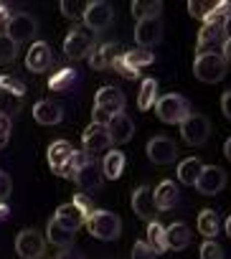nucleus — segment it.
I'll return each instance as SVG.
<instances>
[{"label":"nucleus","instance_id":"nucleus-1","mask_svg":"<svg viewBox=\"0 0 231 259\" xmlns=\"http://www.w3.org/2000/svg\"><path fill=\"white\" fill-rule=\"evenodd\" d=\"M49 168L59 176V178H74L76 168L84 165L89 160V155L84 150H76L69 140H56L49 145Z\"/></svg>","mask_w":231,"mask_h":259},{"label":"nucleus","instance_id":"nucleus-2","mask_svg":"<svg viewBox=\"0 0 231 259\" xmlns=\"http://www.w3.org/2000/svg\"><path fill=\"white\" fill-rule=\"evenodd\" d=\"M155 112H158V119L165 122V124H180L188 114H193L191 102L183 94H175V92L160 97L155 102Z\"/></svg>","mask_w":231,"mask_h":259},{"label":"nucleus","instance_id":"nucleus-3","mask_svg":"<svg viewBox=\"0 0 231 259\" xmlns=\"http://www.w3.org/2000/svg\"><path fill=\"white\" fill-rule=\"evenodd\" d=\"M84 226H86L89 234H91L94 239H99V241H114V239L120 236V231H122L120 216L112 213V211H94V213L86 219Z\"/></svg>","mask_w":231,"mask_h":259},{"label":"nucleus","instance_id":"nucleus-4","mask_svg":"<svg viewBox=\"0 0 231 259\" xmlns=\"http://www.w3.org/2000/svg\"><path fill=\"white\" fill-rule=\"evenodd\" d=\"M153 61H155V54L137 46V49H130V51L120 54L117 61L112 64V69H117V74H122L125 79H137V74L143 69H148Z\"/></svg>","mask_w":231,"mask_h":259},{"label":"nucleus","instance_id":"nucleus-5","mask_svg":"<svg viewBox=\"0 0 231 259\" xmlns=\"http://www.w3.org/2000/svg\"><path fill=\"white\" fill-rule=\"evenodd\" d=\"M228 71V64L223 61L221 54H196V61H193V74L198 81H206V84H216L226 76Z\"/></svg>","mask_w":231,"mask_h":259},{"label":"nucleus","instance_id":"nucleus-6","mask_svg":"<svg viewBox=\"0 0 231 259\" xmlns=\"http://www.w3.org/2000/svg\"><path fill=\"white\" fill-rule=\"evenodd\" d=\"M91 49H94V31H89L86 26H74L64 38V54L71 61H79V59L89 56Z\"/></svg>","mask_w":231,"mask_h":259},{"label":"nucleus","instance_id":"nucleus-7","mask_svg":"<svg viewBox=\"0 0 231 259\" xmlns=\"http://www.w3.org/2000/svg\"><path fill=\"white\" fill-rule=\"evenodd\" d=\"M38 31V23L31 13H11L8 23H6V36L18 46V44H26L36 36Z\"/></svg>","mask_w":231,"mask_h":259},{"label":"nucleus","instance_id":"nucleus-8","mask_svg":"<svg viewBox=\"0 0 231 259\" xmlns=\"http://www.w3.org/2000/svg\"><path fill=\"white\" fill-rule=\"evenodd\" d=\"M180 135H183V140L188 143V145H193V148H198V145H203L206 140H208V135H211V122H208V117H203V114H188L183 122H180Z\"/></svg>","mask_w":231,"mask_h":259},{"label":"nucleus","instance_id":"nucleus-9","mask_svg":"<svg viewBox=\"0 0 231 259\" xmlns=\"http://www.w3.org/2000/svg\"><path fill=\"white\" fill-rule=\"evenodd\" d=\"M84 23H86V28L89 31H104V28H109L112 26V21H114V8L107 3V0H91V3H86V11H84V18H81Z\"/></svg>","mask_w":231,"mask_h":259},{"label":"nucleus","instance_id":"nucleus-10","mask_svg":"<svg viewBox=\"0 0 231 259\" xmlns=\"http://www.w3.org/2000/svg\"><path fill=\"white\" fill-rule=\"evenodd\" d=\"M145 153H148V158H150L155 165H170V163H175V158H178V145H175V140L168 138V135H155V138H150Z\"/></svg>","mask_w":231,"mask_h":259},{"label":"nucleus","instance_id":"nucleus-11","mask_svg":"<svg viewBox=\"0 0 231 259\" xmlns=\"http://www.w3.org/2000/svg\"><path fill=\"white\" fill-rule=\"evenodd\" d=\"M16 251L21 259H43L46 254V239L36 229H23L16 236Z\"/></svg>","mask_w":231,"mask_h":259},{"label":"nucleus","instance_id":"nucleus-12","mask_svg":"<svg viewBox=\"0 0 231 259\" xmlns=\"http://www.w3.org/2000/svg\"><path fill=\"white\" fill-rule=\"evenodd\" d=\"M81 143H84V153H86L91 160H97L99 155L109 153V145H112L107 127H99V124H89V127L84 130Z\"/></svg>","mask_w":231,"mask_h":259},{"label":"nucleus","instance_id":"nucleus-13","mask_svg":"<svg viewBox=\"0 0 231 259\" xmlns=\"http://www.w3.org/2000/svg\"><path fill=\"white\" fill-rule=\"evenodd\" d=\"M223 44H226L223 26H208V23L201 26V31H198V44H196V51H198V54H221Z\"/></svg>","mask_w":231,"mask_h":259},{"label":"nucleus","instance_id":"nucleus-14","mask_svg":"<svg viewBox=\"0 0 231 259\" xmlns=\"http://www.w3.org/2000/svg\"><path fill=\"white\" fill-rule=\"evenodd\" d=\"M135 41L140 44V49H153L163 41V21L160 18H145L137 21L135 26Z\"/></svg>","mask_w":231,"mask_h":259},{"label":"nucleus","instance_id":"nucleus-15","mask_svg":"<svg viewBox=\"0 0 231 259\" xmlns=\"http://www.w3.org/2000/svg\"><path fill=\"white\" fill-rule=\"evenodd\" d=\"M81 191H97V188H102V183H104V173H102V165H97V160H86L84 165H79L76 168V173H74V178H71Z\"/></svg>","mask_w":231,"mask_h":259},{"label":"nucleus","instance_id":"nucleus-16","mask_svg":"<svg viewBox=\"0 0 231 259\" xmlns=\"http://www.w3.org/2000/svg\"><path fill=\"white\" fill-rule=\"evenodd\" d=\"M107 133H109L112 145H125V143H130L132 135H135V122H132L125 112L112 114L109 122H107Z\"/></svg>","mask_w":231,"mask_h":259},{"label":"nucleus","instance_id":"nucleus-17","mask_svg":"<svg viewBox=\"0 0 231 259\" xmlns=\"http://www.w3.org/2000/svg\"><path fill=\"white\" fill-rule=\"evenodd\" d=\"M223 186H226V173H223L218 165H203V170H201V176H198V181H196L198 193H203V196H216V193L223 191Z\"/></svg>","mask_w":231,"mask_h":259},{"label":"nucleus","instance_id":"nucleus-18","mask_svg":"<svg viewBox=\"0 0 231 259\" xmlns=\"http://www.w3.org/2000/svg\"><path fill=\"white\" fill-rule=\"evenodd\" d=\"M132 211L137 219L143 221H155V213H158V206H155V196H153V188L150 186H140L132 191Z\"/></svg>","mask_w":231,"mask_h":259},{"label":"nucleus","instance_id":"nucleus-19","mask_svg":"<svg viewBox=\"0 0 231 259\" xmlns=\"http://www.w3.org/2000/svg\"><path fill=\"white\" fill-rule=\"evenodd\" d=\"M94 107L104 109L107 114H120L125 112V92L117 87H102L94 97Z\"/></svg>","mask_w":231,"mask_h":259},{"label":"nucleus","instance_id":"nucleus-20","mask_svg":"<svg viewBox=\"0 0 231 259\" xmlns=\"http://www.w3.org/2000/svg\"><path fill=\"white\" fill-rule=\"evenodd\" d=\"M51 64H54L51 46H49L46 41H36V44L28 49V54H26V66H28V71H33V74H43Z\"/></svg>","mask_w":231,"mask_h":259},{"label":"nucleus","instance_id":"nucleus-21","mask_svg":"<svg viewBox=\"0 0 231 259\" xmlns=\"http://www.w3.org/2000/svg\"><path fill=\"white\" fill-rule=\"evenodd\" d=\"M120 56V46L117 44H102V46H94L89 51V66L94 71H104V69H112V64L117 61Z\"/></svg>","mask_w":231,"mask_h":259},{"label":"nucleus","instance_id":"nucleus-22","mask_svg":"<svg viewBox=\"0 0 231 259\" xmlns=\"http://www.w3.org/2000/svg\"><path fill=\"white\" fill-rule=\"evenodd\" d=\"M33 119L38 124H46V127H54L64 119V107L54 99H41L33 104Z\"/></svg>","mask_w":231,"mask_h":259},{"label":"nucleus","instance_id":"nucleus-23","mask_svg":"<svg viewBox=\"0 0 231 259\" xmlns=\"http://www.w3.org/2000/svg\"><path fill=\"white\" fill-rule=\"evenodd\" d=\"M153 196H155V206L158 211H170L178 206L180 201V188L175 181H163L158 188H153Z\"/></svg>","mask_w":231,"mask_h":259},{"label":"nucleus","instance_id":"nucleus-24","mask_svg":"<svg viewBox=\"0 0 231 259\" xmlns=\"http://www.w3.org/2000/svg\"><path fill=\"white\" fill-rule=\"evenodd\" d=\"M165 239H168V249L180 251V249H186V246L191 244L193 234H191L188 224H183V221H173V224L165 229Z\"/></svg>","mask_w":231,"mask_h":259},{"label":"nucleus","instance_id":"nucleus-25","mask_svg":"<svg viewBox=\"0 0 231 259\" xmlns=\"http://www.w3.org/2000/svg\"><path fill=\"white\" fill-rule=\"evenodd\" d=\"M125 163H127V158H125L122 150H109V153H104V158H102V173H104V178L117 181V178L125 173Z\"/></svg>","mask_w":231,"mask_h":259},{"label":"nucleus","instance_id":"nucleus-26","mask_svg":"<svg viewBox=\"0 0 231 259\" xmlns=\"http://www.w3.org/2000/svg\"><path fill=\"white\" fill-rule=\"evenodd\" d=\"M54 219H56L61 226H66L69 231H76V229H81V226L86 224V216H84L74 203H64V206H59Z\"/></svg>","mask_w":231,"mask_h":259},{"label":"nucleus","instance_id":"nucleus-27","mask_svg":"<svg viewBox=\"0 0 231 259\" xmlns=\"http://www.w3.org/2000/svg\"><path fill=\"white\" fill-rule=\"evenodd\" d=\"M46 239H49L54 246L69 249V246L74 244V239H76V231H69L66 226H61V224L51 216V221H49V226H46Z\"/></svg>","mask_w":231,"mask_h":259},{"label":"nucleus","instance_id":"nucleus-28","mask_svg":"<svg viewBox=\"0 0 231 259\" xmlns=\"http://www.w3.org/2000/svg\"><path fill=\"white\" fill-rule=\"evenodd\" d=\"M198 231H201L206 239H216L218 231H221V216H218V211L203 208V211L198 213Z\"/></svg>","mask_w":231,"mask_h":259},{"label":"nucleus","instance_id":"nucleus-29","mask_svg":"<svg viewBox=\"0 0 231 259\" xmlns=\"http://www.w3.org/2000/svg\"><path fill=\"white\" fill-rule=\"evenodd\" d=\"M76 81H79L76 69L64 66V69H59V71L49 79V89H51V92H69L71 87H76Z\"/></svg>","mask_w":231,"mask_h":259},{"label":"nucleus","instance_id":"nucleus-30","mask_svg":"<svg viewBox=\"0 0 231 259\" xmlns=\"http://www.w3.org/2000/svg\"><path fill=\"white\" fill-rule=\"evenodd\" d=\"M178 181L183 183V186H196V181H198V176H201V170H203V163L198 160V158H186V160H180L178 163Z\"/></svg>","mask_w":231,"mask_h":259},{"label":"nucleus","instance_id":"nucleus-31","mask_svg":"<svg viewBox=\"0 0 231 259\" xmlns=\"http://www.w3.org/2000/svg\"><path fill=\"white\" fill-rule=\"evenodd\" d=\"M155 102H158V79H143L137 89V109L148 112L155 107Z\"/></svg>","mask_w":231,"mask_h":259},{"label":"nucleus","instance_id":"nucleus-32","mask_svg":"<svg viewBox=\"0 0 231 259\" xmlns=\"http://www.w3.org/2000/svg\"><path fill=\"white\" fill-rule=\"evenodd\" d=\"M132 16L137 21H145V18H160L163 13V3L160 0H135L132 3Z\"/></svg>","mask_w":231,"mask_h":259},{"label":"nucleus","instance_id":"nucleus-33","mask_svg":"<svg viewBox=\"0 0 231 259\" xmlns=\"http://www.w3.org/2000/svg\"><path fill=\"white\" fill-rule=\"evenodd\" d=\"M148 244L155 254H163L168 251V239H165V226L158 224V221H150L148 224Z\"/></svg>","mask_w":231,"mask_h":259},{"label":"nucleus","instance_id":"nucleus-34","mask_svg":"<svg viewBox=\"0 0 231 259\" xmlns=\"http://www.w3.org/2000/svg\"><path fill=\"white\" fill-rule=\"evenodd\" d=\"M21 102H23V97L11 94V92H6V89H0V114H3L6 119L18 117V112H21Z\"/></svg>","mask_w":231,"mask_h":259},{"label":"nucleus","instance_id":"nucleus-35","mask_svg":"<svg viewBox=\"0 0 231 259\" xmlns=\"http://www.w3.org/2000/svg\"><path fill=\"white\" fill-rule=\"evenodd\" d=\"M61 16L69 18V21H81L84 18V11H86V3H79V0H61Z\"/></svg>","mask_w":231,"mask_h":259},{"label":"nucleus","instance_id":"nucleus-36","mask_svg":"<svg viewBox=\"0 0 231 259\" xmlns=\"http://www.w3.org/2000/svg\"><path fill=\"white\" fill-rule=\"evenodd\" d=\"M216 6V0H188V13L198 21H206Z\"/></svg>","mask_w":231,"mask_h":259},{"label":"nucleus","instance_id":"nucleus-37","mask_svg":"<svg viewBox=\"0 0 231 259\" xmlns=\"http://www.w3.org/2000/svg\"><path fill=\"white\" fill-rule=\"evenodd\" d=\"M0 89H6L11 94H18V97H26V84L23 79H18L16 74H0Z\"/></svg>","mask_w":231,"mask_h":259},{"label":"nucleus","instance_id":"nucleus-38","mask_svg":"<svg viewBox=\"0 0 231 259\" xmlns=\"http://www.w3.org/2000/svg\"><path fill=\"white\" fill-rule=\"evenodd\" d=\"M228 13H231V3H228V0H216L211 16H208L203 23H208V26H223V21H226Z\"/></svg>","mask_w":231,"mask_h":259},{"label":"nucleus","instance_id":"nucleus-39","mask_svg":"<svg viewBox=\"0 0 231 259\" xmlns=\"http://www.w3.org/2000/svg\"><path fill=\"white\" fill-rule=\"evenodd\" d=\"M16 59H18V46L6 33H0V64H11Z\"/></svg>","mask_w":231,"mask_h":259},{"label":"nucleus","instance_id":"nucleus-40","mask_svg":"<svg viewBox=\"0 0 231 259\" xmlns=\"http://www.w3.org/2000/svg\"><path fill=\"white\" fill-rule=\"evenodd\" d=\"M201 259H226V254H223V246L216 241V239H206L203 244H201V254H198Z\"/></svg>","mask_w":231,"mask_h":259},{"label":"nucleus","instance_id":"nucleus-41","mask_svg":"<svg viewBox=\"0 0 231 259\" xmlns=\"http://www.w3.org/2000/svg\"><path fill=\"white\" fill-rule=\"evenodd\" d=\"M71 203H74V206H76V208H79V211H81V213H84L86 219H89V216H91V213L97 211V208H94V203H91V198H89L86 193H76Z\"/></svg>","mask_w":231,"mask_h":259},{"label":"nucleus","instance_id":"nucleus-42","mask_svg":"<svg viewBox=\"0 0 231 259\" xmlns=\"http://www.w3.org/2000/svg\"><path fill=\"white\" fill-rule=\"evenodd\" d=\"M132 259H158V254L150 249L148 241H135V246H132Z\"/></svg>","mask_w":231,"mask_h":259},{"label":"nucleus","instance_id":"nucleus-43","mask_svg":"<svg viewBox=\"0 0 231 259\" xmlns=\"http://www.w3.org/2000/svg\"><path fill=\"white\" fill-rule=\"evenodd\" d=\"M8 196H11V176L0 170V203H6Z\"/></svg>","mask_w":231,"mask_h":259},{"label":"nucleus","instance_id":"nucleus-44","mask_svg":"<svg viewBox=\"0 0 231 259\" xmlns=\"http://www.w3.org/2000/svg\"><path fill=\"white\" fill-rule=\"evenodd\" d=\"M8 138H11V119H6L0 114V148L8 145Z\"/></svg>","mask_w":231,"mask_h":259},{"label":"nucleus","instance_id":"nucleus-45","mask_svg":"<svg viewBox=\"0 0 231 259\" xmlns=\"http://www.w3.org/2000/svg\"><path fill=\"white\" fill-rule=\"evenodd\" d=\"M109 117L112 114H107L104 109H91V124H99V127H107V122H109Z\"/></svg>","mask_w":231,"mask_h":259},{"label":"nucleus","instance_id":"nucleus-46","mask_svg":"<svg viewBox=\"0 0 231 259\" xmlns=\"http://www.w3.org/2000/svg\"><path fill=\"white\" fill-rule=\"evenodd\" d=\"M221 109H223L226 119H231V89L223 92V97H221Z\"/></svg>","mask_w":231,"mask_h":259},{"label":"nucleus","instance_id":"nucleus-47","mask_svg":"<svg viewBox=\"0 0 231 259\" xmlns=\"http://www.w3.org/2000/svg\"><path fill=\"white\" fill-rule=\"evenodd\" d=\"M56 259H84V254H81V251H76V249H71V246H69V249H64V251H61V254H59V256H56Z\"/></svg>","mask_w":231,"mask_h":259},{"label":"nucleus","instance_id":"nucleus-48","mask_svg":"<svg viewBox=\"0 0 231 259\" xmlns=\"http://www.w3.org/2000/svg\"><path fill=\"white\" fill-rule=\"evenodd\" d=\"M221 56H223L226 64H231V38H226V44H223V49H221Z\"/></svg>","mask_w":231,"mask_h":259},{"label":"nucleus","instance_id":"nucleus-49","mask_svg":"<svg viewBox=\"0 0 231 259\" xmlns=\"http://www.w3.org/2000/svg\"><path fill=\"white\" fill-rule=\"evenodd\" d=\"M8 18H11L8 6H6V3H0V26H6V23H8Z\"/></svg>","mask_w":231,"mask_h":259},{"label":"nucleus","instance_id":"nucleus-50","mask_svg":"<svg viewBox=\"0 0 231 259\" xmlns=\"http://www.w3.org/2000/svg\"><path fill=\"white\" fill-rule=\"evenodd\" d=\"M8 219H11V208H8L6 203H0V224L8 221Z\"/></svg>","mask_w":231,"mask_h":259},{"label":"nucleus","instance_id":"nucleus-51","mask_svg":"<svg viewBox=\"0 0 231 259\" xmlns=\"http://www.w3.org/2000/svg\"><path fill=\"white\" fill-rule=\"evenodd\" d=\"M223 33H226V38H231V13H228L226 21H223Z\"/></svg>","mask_w":231,"mask_h":259},{"label":"nucleus","instance_id":"nucleus-52","mask_svg":"<svg viewBox=\"0 0 231 259\" xmlns=\"http://www.w3.org/2000/svg\"><path fill=\"white\" fill-rule=\"evenodd\" d=\"M223 153H226V158L231 160V138L226 140V145H223Z\"/></svg>","mask_w":231,"mask_h":259},{"label":"nucleus","instance_id":"nucleus-53","mask_svg":"<svg viewBox=\"0 0 231 259\" xmlns=\"http://www.w3.org/2000/svg\"><path fill=\"white\" fill-rule=\"evenodd\" d=\"M223 229H226V234H228V239H231V216L226 219V226H223Z\"/></svg>","mask_w":231,"mask_h":259}]
</instances>
